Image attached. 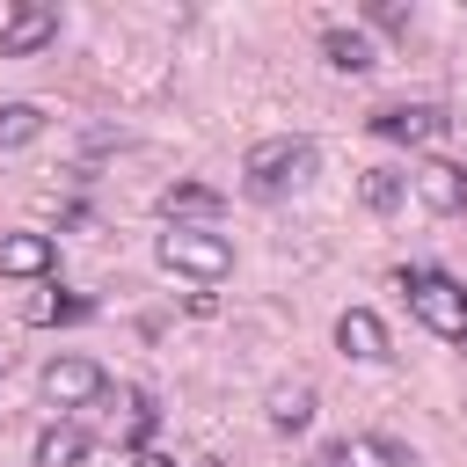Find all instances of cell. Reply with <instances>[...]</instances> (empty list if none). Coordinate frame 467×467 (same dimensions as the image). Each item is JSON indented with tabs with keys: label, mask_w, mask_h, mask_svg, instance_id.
<instances>
[{
	"label": "cell",
	"mask_w": 467,
	"mask_h": 467,
	"mask_svg": "<svg viewBox=\"0 0 467 467\" xmlns=\"http://www.w3.org/2000/svg\"><path fill=\"white\" fill-rule=\"evenodd\" d=\"M314 175V139H263V146H248V161H241V190L248 197H263V204H277V197H292L299 182Z\"/></svg>",
	"instance_id": "cell-1"
},
{
	"label": "cell",
	"mask_w": 467,
	"mask_h": 467,
	"mask_svg": "<svg viewBox=\"0 0 467 467\" xmlns=\"http://www.w3.org/2000/svg\"><path fill=\"white\" fill-rule=\"evenodd\" d=\"M401 292H409V314H416L431 336H445V343H467V292H460L445 270L416 263V270H401Z\"/></svg>",
	"instance_id": "cell-2"
},
{
	"label": "cell",
	"mask_w": 467,
	"mask_h": 467,
	"mask_svg": "<svg viewBox=\"0 0 467 467\" xmlns=\"http://www.w3.org/2000/svg\"><path fill=\"white\" fill-rule=\"evenodd\" d=\"M153 255H161V270H175V277H190V285H219V277L234 270V248H226V234H212V226H168V234L153 241Z\"/></svg>",
	"instance_id": "cell-3"
},
{
	"label": "cell",
	"mask_w": 467,
	"mask_h": 467,
	"mask_svg": "<svg viewBox=\"0 0 467 467\" xmlns=\"http://www.w3.org/2000/svg\"><path fill=\"white\" fill-rule=\"evenodd\" d=\"M109 394V372L95 365V358H58V365H44V401L51 409H95Z\"/></svg>",
	"instance_id": "cell-4"
},
{
	"label": "cell",
	"mask_w": 467,
	"mask_h": 467,
	"mask_svg": "<svg viewBox=\"0 0 467 467\" xmlns=\"http://www.w3.org/2000/svg\"><path fill=\"white\" fill-rule=\"evenodd\" d=\"M372 131H379V139H394V146H431V139H445V109H438V102L372 109Z\"/></svg>",
	"instance_id": "cell-5"
},
{
	"label": "cell",
	"mask_w": 467,
	"mask_h": 467,
	"mask_svg": "<svg viewBox=\"0 0 467 467\" xmlns=\"http://www.w3.org/2000/svg\"><path fill=\"white\" fill-rule=\"evenodd\" d=\"M58 36V7H44V0H22L7 22H0V58H29V51H44Z\"/></svg>",
	"instance_id": "cell-6"
},
{
	"label": "cell",
	"mask_w": 467,
	"mask_h": 467,
	"mask_svg": "<svg viewBox=\"0 0 467 467\" xmlns=\"http://www.w3.org/2000/svg\"><path fill=\"white\" fill-rule=\"evenodd\" d=\"M321 467H409V452L394 445V438H336V445H321Z\"/></svg>",
	"instance_id": "cell-7"
},
{
	"label": "cell",
	"mask_w": 467,
	"mask_h": 467,
	"mask_svg": "<svg viewBox=\"0 0 467 467\" xmlns=\"http://www.w3.org/2000/svg\"><path fill=\"white\" fill-rule=\"evenodd\" d=\"M161 219H168V226H212V219H219V190L175 182V190H161Z\"/></svg>",
	"instance_id": "cell-8"
},
{
	"label": "cell",
	"mask_w": 467,
	"mask_h": 467,
	"mask_svg": "<svg viewBox=\"0 0 467 467\" xmlns=\"http://www.w3.org/2000/svg\"><path fill=\"white\" fill-rule=\"evenodd\" d=\"M336 350H343V358H365V365L387 358V328H379V314H372V306H350V314L336 321Z\"/></svg>",
	"instance_id": "cell-9"
},
{
	"label": "cell",
	"mask_w": 467,
	"mask_h": 467,
	"mask_svg": "<svg viewBox=\"0 0 467 467\" xmlns=\"http://www.w3.org/2000/svg\"><path fill=\"white\" fill-rule=\"evenodd\" d=\"M51 270V234H7L0 241V277H44Z\"/></svg>",
	"instance_id": "cell-10"
},
{
	"label": "cell",
	"mask_w": 467,
	"mask_h": 467,
	"mask_svg": "<svg viewBox=\"0 0 467 467\" xmlns=\"http://www.w3.org/2000/svg\"><path fill=\"white\" fill-rule=\"evenodd\" d=\"M88 460V431L80 423H44L36 431V467H80Z\"/></svg>",
	"instance_id": "cell-11"
},
{
	"label": "cell",
	"mask_w": 467,
	"mask_h": 467,
	"mask_svg": "<svg viewBox=\"0 0 467 467\" xmlns=\"http://www.w3.org/2000/svg\"><path fill=\"white\" fill-rule=\"evenodd\" d=\"M416 190H423L431 212H460V204H467V175H460L452 161H431V168L416 175Z\"/></svg>",
	"instance_id": "cell-12"
},
{
	"label": "cell",
	"mask_w": 467,
	"mask_h": 467,
	"mask_svg": "<svg viewBox=\"0 0 467 467\" xmlns=\"http://www.w3.org/2000/svg\"><path fill=\"white\" fill-rule=\"evenodd\" d=\"M321 51H328V66H343V73H365V66H372V44H365L358 29H321Z\"/></svg>",
	"instance_id": "cell-13"
},
{
	"label": "cell",
	"mask_w": 467,
	"mask_h": 467,
	"mask_svg": "<svg viewBox=\"0 0 467 467\" xmlns=\"http://www.w3.org/2000/svg\"><path fill=\"white\" fill-rule=\"evenodd\" d=\"M270 423L277 431H306L314 423V387H277L270 394Z\"/></svg>",
	"instance_id": "cell-14"
},
{
	"label": "cell",
	"mask_w": 467,
	"mask_h": 467,
	"mask_svg": "<svg viewBox=\"0 0 467 467\" xmlns=\"http://www.w3.org/2000/svg\"><path fill=\"white\" fill-rule=\"evenodd\" d=\"M36 131H44V109L36 102H7L0 109V146H29Z\"/></svg>",
	"instance_id": "cell-15"
},
{
	"label": "cell",
	"mask_w": 467,
	"mask_h": 467,
	"mask_svg": "<svg viewBox=\"0 0 467 467\" xmlns=\"http://www.w3.org/2000/svg\"><path fill=\"white\" fill-rule=\"evenodd\" d=\"M401 190H409V175H401V168H365V204H372V212H394V204H401Z\"/></svg>",
	"instance_id": "cell-16"
},
{
	"label": "cell",
	"mask_w": 467,
	"mask_h": 467,
	"mask_svg": "<svg viewBox=\"0 0 467 467\" xmlns=\"http://www.w3.org/2000/svg\"><path fill=\"white\" fill-rule=\"evenodd\" d=\"M153 423H161L153 394H131V401H124V431H117V438H124V445H146V431H153Z\"/></svg>",
	"instance_id": "cell-17"
},
{
	"label": "cell",
	"mask_w": 467,
	"mask_h": 467,
	"mask_svg": "<svg viewBox=\"0 0 467 467\" xmlns=\"http://www.w3.org/2000/svg\"><path fill=\"white\" fill-rule=\"evenodd\" d=\"M88 314V299H44L36 306V321H80Z\"/></svg>",
	"instance_id": "cell-18"
},
{
	"label": "cell",
	"mask_w": 467,
	"mask_h": 467,
	"mask_svg": "<svg viewBox=\"0 0 467 467\" xmlns=\"http://www.w3.org/2000/svg\"><path fill=\"white\" fill-rule=\"evenodd\" d=\"M131 467H175V460H168V452H139Z\"/></svg>",
	"instance_id": "cell-19"
},
{
	"label": "cell",
	"mask_w": 467,
	"mask_h": 467,
	"mask_svg": "<svg viewBox=\"0 0 467 467\" xmlns=\"http://www.w3.org/2000/svg\"><path fill=\"white\" fill-rule=\"evenodd\" d=\"M190 467H219V460H190Z\"/></svg>",
	"instance_id": "cell-20"
}]
</instances>
